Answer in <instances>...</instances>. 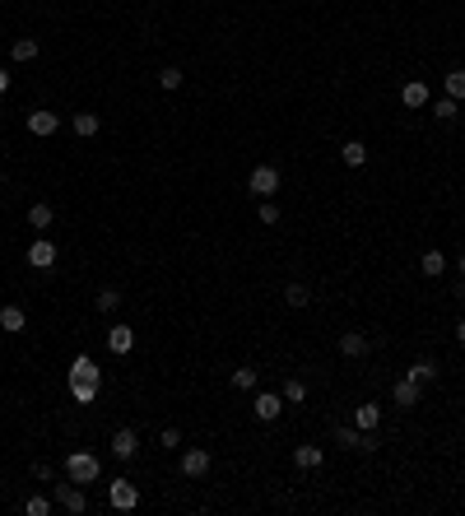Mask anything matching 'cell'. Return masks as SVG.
Returning a JSON list of instances; mask_svg holds the SVG:
<instances>
[{
    "label": "cell",
    "instance_id": "obj_38",
    "mask_svg": "<svg viewBox=\"0 0 465 516\" xmlns=\"http://www.w3.org/2000/svg\"><path fill=\"white\" fill-rule=\"evenodd\" d=\"M456 340H461V344H465V321H461V326H456Z\"/></svg>",
    "mask_w": 465,
    "mask_h": 516
},
{
    "label": "cell",
    "instance_id": "obj_30",
    "mask_svg": "<svg viewBox=\"0 0 465 516\" xmlns=\"http://www.w3.org/2000/svg\"><path fill=\"white\" fill-rule=\"evenodd\" d=\"M70 395H75L79 405H93V400H98V386H93V381H75V386H70Z\"/></svg>",
    "mask_w": 465,
    "mask_h": 516
},
{
    "label": "cell",
    "instance_id": "obj_12",
    "mask_svg": "<svg viewBox=\"0 0 465 516\" xmlns=\"http://www.w3.org/2000/svg\"><path fill=\"white\" fill-rule=\"evenodd\" d=\"M112 452L121 456V461H130V456L140 452V438H135V428H117V438H112Z\"/></svg>",
    "mask_w": 465,
    "mask_h": 516
},
{
    "label": "cell",
    "instance_id": "obj_23",
    "mask_svg": "<svg viewBox=\"0 0 465 516\" xmlns=\"http://www.w3.org/2000/svg\"><path fill=\"white\" fill-rule=\"evenodd\" d=\"M405 377L423 386V381H433V377H437V363H433V359H418V363H414V368H409V372H405Z\"/></svg>",
    "mask_w": 465,
    "mask_h": 516
},
{
    "label": "cell",
    "instance_id": "obj_37",
    "mask_svg": "<svg viewBox=\"0 0 465 516\" xmlns=\"http://www.w3.org/2000/svg\"><path fill=\"white\" fill-rule=\"evenodd\" d=\"M5 89H10V70H0V94H5Z\"/></svg>",
    "mask_w": 465,
    "mask_h": 516
},
{
    "label": "cell",
    "instance_id": "obj_18",
    "mask_svg": "<svg viewBox=\"0 0 465 516\" xmlns=\"http://www.w3.org/2000/svg\"><path fill=\"white\" fill-rule=\"evenodd\" d=\"M51 219H56V214H51V205H28V228H37V233H46V228H51Z\"/></svg>",
    "mask_w": 465,
    "mask_h": 516
},
{
    "label": "cell",
    "instance_id": "obj_9",
    "mask_svg": "<svg viewBox=\"0 0 465 516\" xmlns=\"http://www.w3.org/2000/svg\"><path fill=\"white\" fill-rule=\"evenodd\" d=\"M368 349H372V340L363 335V330H349V335H340V354H344V359H363Z\"/></svg>",
    "mask_w": 465,
    "mask_h": 516
},
{
    "label": "cell",
    "instance_id": "obj_31",
    "mask_svg": "<svg viewBox=\"0 0 465 516\" xmlns=\"http://www.w3.org/2000/svg\"><path fill=\"white\" fill-rule=\"evenodd\" d=\"M232 386H237V391H256V368H237V372H232Z\"/></svg>",
    "mask_w": 465,
    "mask_h": 516
},
{
    "label": "cell",
    "instance_id": "obj_11",
    "mask_svg": "<svg viewBox=\"0 0 465 516\" xmlns=\"http://www.w3.org/2000/svg\"><path fill=\"white\" fill-rule=\"evenodd\" d=\"M335 442H340V447H354V452H372V447H377L363 428H340V433H335Z\"/></svg>",
    "mask_w": 465,
    "mask_h": 516
},
{
    "label": "cell",
    "instance_id": "obj_1",
    "mask_svg": "<svg viewBox=\"0 0 465 516\" xmlns=\"http://www.w3.org/2000/svg\"><path fill=\"white\" fill-rule=\"evenodd\" d=\"M65 474H70L75 484H93V479L103 474V465H98V456H89V452H70L65 456Z\"/></svg>",
    "mask_w": 465,
    "mask_h": 516
},
{
    "label": "cell",
    "instance_id": "obj_17",
    "mask_svg": "<svg viewBox=\"0 0 465 516\" xmlns=\"http://www.w3.org/2000/svg\"><path fill=\"white\" fill-rule=\"evenodd\" d=\"M56 126H61V121H56V112H33V117H28L33 135H56Z\"/></svg>",
    "mask_w": 465,
    "mask_h": 516
},
{
    "label": "cell",
    "instance_id": "obj_21",
    "mask_svg": "<svg viewBox=\"0 0 465 516\" xmlns=\"http://www.w3.org/2000/svg\"><path fill=\"white\" fill-rule=\"evenodd\" d=\"M284 302H289V307H307V302H312V289H307V284H284Z\"/></svg>",
    "mask_w": 465,
    "mask_h": 516
},
{
    "label": "cell",
    "instance_id": "obj_39",
    "mask_svg": "<svg viewBox=\"0 0 465 516\" xmlns=\"http://www.w3.org/2000/svg\"><path fill=\"white\" fill-rule=\"evenodd\" d=\"M456 266H461V275H465V256H461V261H456Z\"/></svg>",
    "mask_w": 465,
    "mask_h": 516
},
{
    "label": "cell",
    "instance_id": "obj_15",
    "mask_svg": "<svg viewBox=\"0 0 465 516\" xmlns=\"http://www.w3.org/2000/svg\"><path fill=\"white\" fill-rule=\"evenodd\" d=\"M391 400H396L400 409H414V405H418V381H409V377H405V381H396Z\"/></svg>",
    "mask_w": 465,
    "mask_h": 516
},
{
    "label": "cell",
    "instance_id": "obj_10",
    "mask_svg": "<svg viewBox=\"0 0 465 516\" xmlns=\"http://www.w3.org/2000/svg\"><path fill=\"white\" fill-rule=\"evenodd\" d=\"M108 349L117 354V359H121V354H130V349H135V330H130V326H112V330H108Z\"/></svg>",
    "mask_w": 465,
    "mask_h": 516
},
{
    "label": "cell",
    "instance_id": "obj_20",
    "mask_svg": "<svg viewBox=\"0 0 465 516\" xmlns=\"http://www.w3.org/2000/svg\"><path fill=\"white\" fill-rule=\"evenodd\" d=\"M418 270H423L428 280H437V275L447 270V256H442V251H423V256H418Z\"/></svg>",
    "mask_w": 465,
    "mask_h": 516
},
{
    "label": "cell",
    "instance_id": "obj_16",
    "mask_svg": "<svg viewBox=\"0 0 465 516\" xmlns=\"http://www.w3.org/2000/svg\"><path fill=\"white\" fill-rule=\"evenodd\" d=\"M321 461H326L321 447H298V452H294V465L298 470H321Z\"/></svg>",
    "mask_w": 465,
    "mask_h": 516
},
{
    "label": "cell",
    "instance_id": "obj_24",
    "mask_svg": "<svg viewBox=\"0 0 465 516\" xmlns=\"http://www.w3.org/2000/svg\"><path fill=\"white\" fill-rule=\"evenodd\" d=\"M93 302H98V312H117V307H121V293H117V289H98V298H93Z\"/></svg>",
    "mask_w": 465,
    "mask_h": 516
},
{
    "label": "cell",
    "instance_id": "obj_6",
    "mask_svg": "<svg viewBox=\"0 0 465 516\" xmlns=\"http://www.w3.org/2000/svg\"><path fill=\"white\" fill-rule=\"evenodd\" d=\"M210 465H214V461H210V452H201V447H191V452L182 456V474H186V479H205Z\"/></svg>",
    "mask_w": 465,
    "mask_h": 516
},
{
    "label": "cell",
    "instance_id": "obj_3",
    "mask_svg": "<svg viewBox=\"0 0 465 516\" xmlns=\"http://www.w3.org/2000/svg\"><path fill=\"white\" fill-rule=\"evenodd\" d=\"M251 414L261 423H275L279 414H284V395H275V391H256V400H251Z\"/></svg>",
    "mask_w": 465,
    "mask_h": 516
},
{
    "label": "cell",
    "instance_id": "obj_19",
    "mask_svg": "<svg viewBox=\"0 0 465 516\" xmlns=\"http://www.w3.org/2000/svg\"><path fill=\"white\" fill-rule=\"evenodd\" d=\"M340 158L349 163V168H363V163H368V144H363V140H344Z\"/></svg>",
    "mask_w": 465,
    "mask_h": 516
},
{
    "label": "cell",
    "instance_id": "obj_28",
    "mask_svg": "<svg viewBox=\"0 0 465 516\" xmlns=\"http://www.w3.org/2000/svg\"><path fill=\"white\" fill-rule=\"evenodd\" d=\"M182 70H177V65H163V70H158V84H163V89H168V94H172V89H182Z\"/></svg>",
    "mask_w": 465,
    "mask_h": 516
},
{
    "label": "cell",
    "instance_id": "obj_26",
    "mask_svg": "<svg viewBox=\"0 0 465 516\" xmlns=\"http://www.w3.org/2000/svg\"><path fill=\"white\" fill-rule=\"evenodd\" d=\"M284 400H289V405H303V400H307V386H303V381H298V377H289V381H284Z\"/></svg>",
    "mask_w": 465,
    "mask_h": 516
},
{
    "label": "cell",
    "instance_id": "obj_29",
    "mask_svg": "<svg viewBox=\"0 0 465 516\" xmlns=\"http://www.w3.org/2000/svg\"><path fill=\"white\" fill-rule=\"evenodd\" d=\"M10 56H15V61H33V56H37V42H33V37H19L15 47H10Z\"/></svg>",
    "mask_w": 465,
    "mask_h": 516
},
{
    "label": "cell",
    "instance_id": "obj_13",
    "mask_svg": "<svg viewBox=\"0 0 465 516\" xmlns=\"http://www.w3.org/2000/svg\"><path fill=\"white\" fill-rule=\"evenodd\" d=\"M400 103L405 108H428V84H423V79H409L400 89Z\"/></svg>",
    "mask_w": 465,
    "mask_h": 516
},
{
    "label": "cell",
    "instance_id": "obj_14",
    "mask_svg": "<svg viewBox=\"0 0 465 516\" xmlns=\"http://www.w3.org/2000/svg\"><path fill=\"white\" fill-rule=\"evenodd\" d=\"M70 126H75V135H79V140H93V135L103 130V121H98L93 112H75V117H70Z\"/></svg>",
    "mask_w": 465,
    "mask_h": 516
},
{
    "label": "cell",
    "instance_id": "obj_4",
    "mask_svg": "<svg viewBox=\"0 0 465 516\" xmlns=\"http://www.w3.org/2000/svg\"><path fill=\"white\" fill-rule=\"evenodd\" d=\"M108 502L117 507V512H135V507H140V488L130 484V479H117V484L108 488Z\"/></svg>",
    "mask_w": 465,
    "mask_h": 516
},
{
    "label": "cell",
    "instance_id": "obj_8",
    "mask_svg": "<svg viewBox=\"0 0 465 516\" xmlns=\"http://www.w3.org/2000/svg\"><path fill=\"white\" fill-rule=\"evenodd\" d=\"M75 381H93V386L103 381V372H98V363H93L89 354H79V359L70 363V386H75Z\"/></svg>",
    "mask_w": 465,
    "mask_h": 516
},
{
    "label": "cell",
    "instance_id": "obj_25",
    "mask_svg": "<svg viewBox=\"0 0 465 516\" xmlns=\"http://www.w3.org/2000/svg\"><path fill=\"white\" fill-rule=\"evenodd\" d=\"M442 89H447V98H456V103H461V98H465V70H451V75L442 79Z\"/></svg>",
    "mask_w": 465,
    "mask_h": 516
},
{
    "label": "cell",
    "instance_id": "obj_5",
    "mask_svg": "<svg viewBox=\"0 0 465 516\" xmlns=\"http://www.w3.org/2000/svg\"><path fill=\"white\" fill-rule=\"evenodd\" d=\"M56 502H61V507H65L70 516H84V512H89V498H84V488H79L75 479L56 488Z\"/></svg>",
    "mask_w": 465,
    "mask_h": 516
},
{
    "label": "cell",
    "instance_id": "obj_36",
    "mask_svg": "<svg viewBox=\"0 0 465 516\" xmlns=\"http://www.w3.org/2000/svg\"><path fill=\"white\" fill-rule=\"evenodd\" d=\"M33 479H42V484H51V465H46V461H37V465H33Z\"/></svg>",
    "mask_w": 465,
    "mask_h": 516
},
{
    "label": "cell",
    "instance_id": "obj_34",
    "mask_svg": "<svg viewBox=\"0 0 465 516\" xmlns=\"http://www.w3.org/2000/svg\"><path fill=\"white\" fill-rule=\"evenodd\" d=\"M256 219H261V223H279V209H275V200H265L261 209H256Z\"/></svg>",
    "mask_w": 465,
    "mask_h": 516
},
{
    "label": "cell",
    "instance_id": "obj_22",
    "mask_svg": "<svg viewBox=\"0 0 465 516\" xmlns=\"http://www.w3.org/2000/svg\"><path fill=\"white\" fill-rule=\"evenodd\" d=\"M24 326H28V316H24V307H5V312H0V330H10V335H19Z\"/></svg>",
    "mask_w": 465,
    "mask_h": 516
},
{
    "label": "cell",
    "instance_id": "obj_2",
    "mask_svg": "<svg viewBox=\"0 0 465 516\" xmlns=\"http://www.w3.org/2000/svg\"><path fill=\"white\" fill-rule=\"evenodd\" d=\"M247 191H256L261 200H270L279 191V168H270V163H256L251 168V177H247Z\"/></svg>",
    "mask_w": 465,
    "mask_h": 516
},
{
    "label": "cell",
    "instance_id": "obj_32",
    "mask_svg": "<svg viewBox=\"0 0 465 516\" xmlns=\"http://www.w3.org/2000/svg\"><path fill=\"white\" fill-rule=\"evenodd\" d=\"M433 117H437V121H456V98H437Z\"/></svg>",
    "mask_w": 465,
    "mask_h": 516
},
{
    "label": "cell",
    "instance_id": "obj_27",
    "mask_svg": "<svg viewBox=\"0 0 465 516\" xmlns=\"http://www.w3.org/2000/svg\"><path fill=\"white\" fill-rule=\"evenodd\" d=\"M377 423H382V409H377V405H358V428H363V433H372Z\"/></svg>",
    "mask_w": 465,
    "mask_h": 516
},
{
    "label": "cell",
    "instance_id": "obj_7",
    "mask_svg": "<svg viewBox=\"0 0 465 516\" xmlns=\"http://www.w3.org/2000/svg\"><path fill=\"white\" fill-rule=\"evenodd\" d=\"M28 266L33 270H51V266H56V247H51V237H37V242L28 247Z\"/></svg>",
    "mask_w": 465,
    "mask_h": 516
},
{
    "label": "cell",
    "instance_id": "obj_35",
    "mask_svg": "<svg viewBox=\"0 0 465 516\" xmlns=\"http://www.w3.org/2000/svg\"><path fill=\"white\" fill-rule=\"evenodd\" d=\"M158 442H163V447H182V433H177V428H163Z\"/></svg>",
    "mask_w": 465,
    "mask_h": 516
},
{
    "label": "cell",
    "instance_id": "obj_33",
    "mask_svg": "<svg viewBox=\"0 0 465 516\" xmlns=\"http://www.w3.org/2000/svg\"><path fill=\"white\" fill-rule=\"evenodd\" d=\"M24 512H28V516H46V512H51V502H46L42 493H33V498L24 502Z\"/></svg>",
    "mask_w": 465,
    "mask_h": 516
}]
</instances>
